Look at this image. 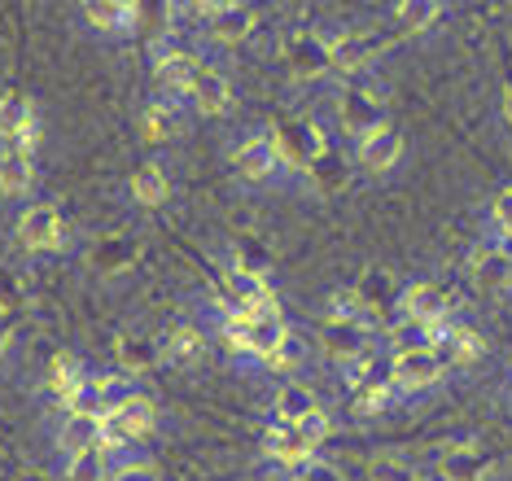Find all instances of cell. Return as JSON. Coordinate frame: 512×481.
<instances>
[{
	"label": "cell",
	"mask_w": 512,
	"mask_h": 481,
	"mask_svg": "<svg viewBox=\"0 0 512 481\" xmlns=\"http://www.w3.org/2000/svg\"><path fill=\"white\" fill-rule=\"evenodd\" d=\"M232 175H237L241 189H285V184H294V171H289V162L281 158V149H276L272 132H250L241 136L237 145H232Z\"/></svg>",
	"instance_id": "obj_1"
},
{
	"label": "cell",
	"mask_w": 512,
	"mask_h": 481,
	"mask_svg": "<svg viewBox=\"0 0 512 481\" xmlns=\"http://www.w3.org/2000/svg\"><path fill=\"white\" fill-rule=\"evenodd\" d=\"M14 245L27 258H57L71 250V219L57 202H31L14 219Z\"/></svg>",
	"instance_id": "obj_2"
},
{
	"label": "cell",
	"mask_w": 512,
	"mask_h": 481,
	"mask_svg": "<svg viewBox=\"0 0 512 481\" xmlns=\"http://www.w3.org/2000/svg\"><path fill=\"white\" fill-rule=\"evenodd\" d=\"M394 44V31L381 27H342L329 31V57H333V75L337 79H368L372 66L386 57V49Z\"/></svg>",
	"instance_id": "obj_3"
},
{
	"label": "cell",
	"mask_w": 512,
	"mask_h": 481,
	"mask_svg": "<svg viewBox=\"0 0 512 481\" xmlns=\"http://www.w3.org/2000/svg\"><path fill=\"white\" fill-rule=\"evenodd\" d=\"M206 57L189 49V44H176V40H158L154 49H149V79H154V97H167L184 105L189 101V92L197 84V75H202Z\"/></svg>",
	"instance_id": "obj_4"
},
{
	"label": "cell",
	"mask_w": 512,
	"mask_h": 481,
	"mask_svg": "<svg viewBox=\"0 0 512 481\" xmlns=\"http://www.w3.org/2000/svg\"><path fill=\"white\" fill-rule=\"evenodd\" d=\"M447 363L434 346H403V350H390L386 359V377L390 385L399 390V398H416V394H429L447 381Z\"/></svg>",
	"instance_id": "obj_5"
},
{
	"label": "cell",
	"mask_w": 512,
	"mask_h": 481,
	"mask_svg": "<svg viewBox=\"0 0 512 481\" xmlns=\"http://www.w3.org/2000/svg\"><path fill=\"white\" fill-rule=\"evenodd\" d=\"M154 429H158V403L149 394H136L123 407L101 416V447L110 455H127L132 447H141Z\"/></svg>",
	"instance_id": "obj_6"
},
{
	"label": "cell",
	"mask_w": 512,
	"mask_h": 481,
	"mask_svg": "<svg viewBox=\"0 0 512 481\" xmlns=\"http://www.w3.org/2000/svg\"><path fill=\"white\" fill-rule=\"evenodd\" d=\"M267 132H272L281 158L289 162L294 180L298 175H311L324 158H329V136H324V127L316 119H281L276 127H267Z\"/></svg>",
	"instance_id": "obj_7"
},
{
	"label": "cell",
	"mask_w": 512,
	"mask_h": 481,
	"mask_svg": "<svg viewBox=\"0 0 512 481\" xmlns=\"http://www.w3.org/2000/svg\"><path fill=\"white\" fill-rule=\"evenodd\" d=\"M281 62L289 70L294 84H320L333 75V57H329V31L320 27H298L285 35L281 44Z\"/></svg>",
	"instance_id": "obj_8"
},
{
	"label": "cell",
	"mask_w": 512,
	"mask_h": 481,
	"mask_svg": "<svg viewBox=\"0 0 512 481\" xmlns=\"http://www.w3.org/2000/svg\"><path fill=\"white\" fill-rule=\"evenodd\" d=\"M377 123H386V84L351 79V84L342 88V97H337V127L355 140Z\"/></svg>",
	"instance_id": "obj_9"
},
{
	"label": "cell",
	"mask_w": 512,
	"mask_h": 481,
	"mask_svg": "<svg viewBox=\"0 0 512 481\" xmlns=\"http://www.w3.org/2000/svg\"><path fill=\"white\" fill-rule=\"evenodd\" d=\"M254 31H259V9L246 5V0H215L211 18L197 27L206 49H237Z\"/></svg>",
	"instance_id": "obj_10"
},
{
	"label": "cell",
	"mask_w": 512,
	"mask_h": 481,
	"mask_svg": "<svg viewBox=\"0 0 512 481\" xmlns=\"http://www.w3.org/2000/svg\"><path fill=\"white\" fill-rule=\"evenodd\" d=\"M407 154V140L403 132L394 127L390 119L386 123H377V127H368L364 136H355L351 140V158H355V167L372 175V180H381V175H390V171H399V162Z\"/></svg>",
	"instance_id": "obj_11"
},
{
	"label": "cell",
	"mask_w": 512,
	"mask_h": 481,
	"mask_svg": "<svg viewBox=\"0 0 512 481\" xmlns=\"http://www.w3.org/2000/svg\"><path fill=\"white\" fill-rule=\"evenodd\" d=\"M316 447H311L307 438L294 429V425H276V420H267L263 429V460L281 473V481H294L298 473H307L311 464H316Z\"/></svg>",
	"instance_id": "obj_12"
},
{
	"label": "cell",
	"mask_w": 512,
	"mask_h": 481,
	"mask_svg": "<svg viewBox=\"0 0 512 481\" xmlns=\"http://www.w3.org/2000/svg\"><path fill=\"white\" fill-rule=\"evenodd\" d=\"M0 145H18V149H40V110L27 92L5 88L0 92Z\"/></svg>",
	"instance_id": "obj_13"
},
{
	"label": "cell",
	"mask_w": 512,
	"mask_h": 481,
	"mask_svg": "<svg viewBox=\"0 0 512 481\" xmlns=\"http://www.w3.org/2000/svg\"><path fill=\"white\" fill-rule=\"evenodd\" d=\"M79 18L101 40H132L141 27V5H132V0H88V5H79Z\"/></svg>",
	"instance_id": "obj_14"
},
{
	"label": "cell",
	"mask_w": 512,
	"mask_h": 481,
	"mask_svg": "<svg viewBox=\"0 0 512 481\" xmlns=\"http://www.w3.org/2000/svg\"><path fill=\"white\" fill-rule=\"evenodd\" d=\"M232 105H237V88H232L228 70L206 62L202 75H197V84H193V92H189V101H184V110L197 114V119H228Z\"/></svg>",
	"instance_id": "obj_15"
},
{
	"label": "cell",
	"mask_w": 512,
	"mask_h": 481,
	"mask_svg": "<svg viewBox=\"0 0 512 481\" xmlns=\"http://www.w3.org/2000/svg\"><path fill=\"white\" fill-rule=\"evenodd\" d=\"M219 293H224L219 302H224L228 315H246L272 293V285H267V276L259 272V267L232 263V267H219Z\"/></svg>",
	"instance_id": "obj_16"
},
{
	"label": "cell",
	"mask_w": 512,
	"mask_h": 481,
	"mask_svg": "<svg viewBox=\"0 0 512 481\" xmlns=\"http://www.w3.org/2000/svg\"><path fill=\"white\" fill-rule=\"evenodd\" d=\"M399 320L403 324H442L451 320V298L438 280H412L403 293H399Z\"/></svg>",
	"instance_id": "obj_17"
},
{
	"label": "cell",
	"mask_w": 512,
	"mask_h": 481,
	"mask_svg": "<svg viewBox=\"0 0 512 481\" xmlns=\"http://www.w3.org/2000/svg\"><path fill=\"white\" fill-rule=\"evenodd\" d=\"M36 193V154L18 145H0V202L31 206Z\"/></svg>",
	"instance_id": "obj_18"
},
{
	"label": "cell",
	"mask_w": 512,
	"mask_h": 481,
	"mask_svg": "<svg viewBox=\"0 0 512 481\" xmlns=\"http://www.w3.org/2000/svg\"><path fill=\"white\" fill-rule=\"evenodd\" d=\"M184 136V105L167 97H149L141 105V140L149 149H167Z\"/></svg>",
	"instance_id": "obj_19"
},
{
	"label": "cell",
	"mask_w": 512,
	"mask_h": 481,
	"mask_svg": "<svg viewBox=\"0 0 512 481\" xmlns=\"http://www.w3.org/2000/svg\"><path fill=\"white\" fill-rule=\"evenodd\" d=\"M171 193H176V180H171V171L154 158L136 162L132 175H127V197H132V206H141V210H162L171 202Z\"/></svg>",
	"instance_id": "obj_20"
},
{
	"label": "cell",
	"mask_w": 512,
	"mask_h": 481,
	"mask_svg": "<svg viewBox=\"0 0 512 481\" xmlns=\"http://www.w3.org/2000/svg\"><path fill=\"white\" fill-rule=\"evenodd\" d=\"M486 455L477 442H451L434 460V481H486Z\"/></svg>",
	"instance_id": "obj_21"
},
{
	"label": "cell",
	"mask_w": 512,
	"mask_h": 481,
	"mask_svg": "<svg viewBox=\"0 0 512 481\" xmlns=\"http://www.w3.org/2000/svg\"><path fill=\"white\" fill-rule=\"evenodd\" d=\"M442 18H447V5H438V0H399V5H390L394 40H416V35L434 31Z\"/></svg>",
	"instance_id": "obj_22"
},
{
	"label": "cell",
	"mask_w": 512,
	"mask_h": 481,
	"mask_svg": "<svg viewBox=\"0 0 512 481\" xmlns=\"http://www.w3.org/2000/svg\"><path fill=\"white\" fill-rule=\"evenodd\" d=\"M438 355H442V363H447L451 372L482 363V359H486V337H482V328H473V324H464V320H451L447 337H442V346H438Z\"/></svg>",
	"instance_id": "obj_23"
},
{
	"label": "cell",
	"mask_w": 512,
	"mask_h": 481,
	"mask_svg": "<svg viewBox=\"0 0 512 481\" xmlns=\"http://www.w3.org/2000/svg\"><path fill=\"white\" fill-rule=\"evenodd\" d=\"M88 447H101V416H79V412H62L53 429V451L62 455V460H71V455L88 451Z\"/></svg>",
	"instance_id": "obj_24"
},
{
	"label": "cell",
	"mask_w": 512,
	"mask_h": 481,
	"mask_svg": "<svg viewBox=\"0 0 512 481\" xmlns=\"http://www.w3.org/2000/svg\"><path fill=\"white\" fill-rule=\"evenodd\" d=\"M88 377H92V372H88V363H84L79 350H57V355L49 359V372H44V390H49V398L62 407Z\"/></svg>",
	"instance_id": "obj_25"
},
{
	"label": "cell",
	"mask_w": 512,
	"mask_h": 481,
	"mask_svg": "<svg viewBox=\"0 0 512 481\" xmlns=\"http://www.w3.org/2000/svg\"><path fill=\"white\" fill-rule=\"evenodd\" d=\"M473 285L482 293H512V250L486 241L473 254Z\"/></svg>",
	"instance_id": "obj_26"
},
{
	"label": "cell",
	"mask_w": 512,
	"mask_h": 481,
	"mask_svg": "<svg viewBox=\"0 0 512 481\" xmlns=\"http://www.w3.org/2000/svg\"><path fill=\"white\" fill-rule=\"evenodd\" d=\"M311 412H320V394L307 381H281L272 394V420L276 425H302Z\"/></svg>",
	"instance_id": "obj_27"
},
{
	"label": "cell",
	"mask_w": 512,
	"mask_h": 481,
	"mask_svg": "<svg viewBox=\"0 0 512 481\" xmlns=\"http://www.w3.org/2000/svg\"><path fill=\"white\" fill-rule=\"evenodd\" d=\"M202 350H206V337H202V328L197 324H176V328H167L162 333V342H158V363H167V368H193L197 359H202Z\"/></svg>",
	"instance_id": "obj_28"
},
{
	"label": "cell",
	"mask_w": 512,
	"mask_h": 481,
	"mask_svg": "<svg viewBox=\"0 0 512 481\" xmlns=\"http://www.w3.org/2000/svg\"><path fill=\"white\" fill-rule=\"evenodd\" d=\"M399 403V390L390 385V377L381 372V377H368V381H359L355 390H351V412L359 420H372V416H386L390 407Z\"/></svg>",
	"instance_id": "obj_29"
},
{
	"label": "cell",
	"mask_w": 512,
	"mask_h": 481,
	"mask_svg": "<svg viewBox=\"0 0 512 481\" xmlns=\"http://www.w3.org/2000/svg\"><path fill=\"white\" fill-rule=\"evenodd\" d=\"M307 363H311V337H302L298 328H289V333H285V342L276 346V355L267 359L263 368L272 372V377H281V381H302L298 372L307 368Z\"/></svg>",
	"instance_id": "obj_30"
},
{
	"label": "cell",
	"mask_w": 512,
	"mask_h": 481,
	"mask_svg": "<svg viewBox=\"0 0 512 481\" xmlns=\"http://www.w3.org/2000/svg\"><path fill=\"white\" fill-rule=\"evenodd\" d=\"M114 464L119 460H114L106 447H88V451L71 455V460H62V477L57 481H110Z\"/></svg>",
	"instance_id": "obj_31"
},
{
	"label": "cell",
	"mask_w": 512,
	"mask_h": 481,
	"mask_svg": "<svg viewBox=\"0 0 512 481\" xmlns=\"http://www.w3.org/2000/svg\"><path fill=\"white\" fill-rule=\"evenodd\" d=\"M324 320H355V324H372V307L359 289H333L324 298Z\"/></svg>",
	"instance_id": "obj_32"
},
{
	"label": "cell",
	"mask_w": 512,
	"mask_h": 481,
	"mask_svg": "<svg viewBox=\"0 0 512 481\" xmlns=\"http://www.w3.org/2000/svg\"><path fill=\"white\" fill-rule=\"evenodd\" d=\"M486 241L491 245H504L512 250V184H504L495 197H491V210H486Z\"/></svg>",
	"instance_id": "obj_33"
},
{
	"label": "cell",
	"mask_w": 512,
	"mask_h": 481,
	"mask_svg": "<svg viewBox=\"0 0 512 481\" xmlns=\"http://www.w3.org/2000/svg\"><path fill=\"white\" fill-rule=\"evenodd\" d=\"M364 481H421V473L403 455H377V460H368Z\"/></svg>",
	"instance_id": "obj_34"
},
{
	"label": "cell",
	"mask_w": 512,
	"mask_h": 481,
	"mask_svg": "<svg viewBox=\"0 0 512 481\" xmlns=\"http://www.w3.org/2000/svg\"><path fill=\"white\" fill-rule=\"evenodd\" d=\"M22 302H27V285H22V276H14L9 267H0V320L18 315Z\"/></svg>",
	"instance_id": "obj_35"
},
{
	"label": "cell",
	"mask_w": 512,
	"mask_h": 481,
	"mask_svg": "<svg viewBox=\"0 0 512 481\" xmlns=\"http://www.w3.org/2000/svg\"><path fill=\"white\" fill-rule=\"evenodd\" d=\"M298 433H302V438H307L311 442V447H324V442H329V433H333V416L329 412H324V407H320V412H311L307 420H302V425H294Z\"/></svg>",
	"instance_id": "obj_36"
},
{
	"label": "cell",
	"mask_w": 512,
	"mask_h": 481,
	"mask_svg": "<svg viewBox=\"0 0 512 481\" xmlns=\"http://www.w3.org/2000/svg\"><path fill=\"white\" fill-rule=\"evenodd\" d=\"M110 481H162V473H158V464H149V460H119Z\"/></svg>",
	"instance_id": "obj_37"
},
{
	"label": "cell",
	"mask_w": 512,
	"mask_h": 481,
	"mask_svg": "<svg viewBox=\"0 0 512 481\" xmlns=\"http://www.w3.org/2000/svg\"><path fill=\"white\" fill-rule=\"evenodd\" d=\"M499 119H504V127H512V79L499 88Z\"/></svg>",
	"instance_id": "obj_38"
},
{
	"label": "cell",
	"mask_w": 512,
	"mask_h": 481,
	"mask_svg": "<svg viewBox=\"0 0 512 481\" xmlns=\"http://www.w3.org/2000/svg\"><path fill=\"white\" fill-rule=\"evenodd\" d=\"M9 342H14V337H9V320H0V359L9 355Z\"/></svg>",
	"instance_id": "obj_39"
},
{
	"label": "cell",
	"mask_w": 512,
	"mask_h": 481,
	"mask_svg": "<svg viewBox=\"0 0 512 481\" xmlns=\"http://www.w3.org/2000/svg\"><path fill=\"white\" fill-rule=\"evenodd\" d=\"M508 407H512V381H508Z\"/></svg>",
	"instance_id": "obj_40"
}]
</instances>
